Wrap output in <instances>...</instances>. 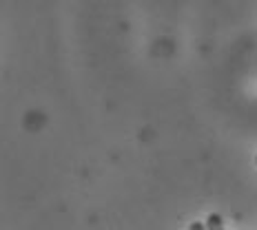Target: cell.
Wrapping results in <instances>:
<instances>
[{
    "mask_svg": "<svg viewBox=\"0 0 257 230\" xmlns=\"http://www.w3.org/2000/svg\"><path fill=\"white\" fill-rule=\"evenodd\" d=\"M204 223H206V230H224V219L217 212H211Z\"/></svg>",
    "mask_w": 257,
    "mask_h": 230,
    "instance_id": "1",
    "label": "cell"
},
{
    "mask_svg": "<svg viewBox=\"0 0 257 230\" xmlns=\"http://www.w3.org/2000/svg\"><path fill=\"white\" fill-rule=\"evenodd\" d=\"M189 230H206V223H202V221H193Z\"/></svg>",
    "mask_w": 257,
    "mask_h": 230,
    "instance_id": "2",
    "label": "cell"
},
{
    "mask_svg": "<svg viewBox=\"0 0 257 230\" xmlns=\"http://www.w3.org/2000/svg\"><path fill=\"white\" fill-rule=\"evenodd\" d=\"M255 164H257V155H255Z\"/></svg>",
    "mask_w": 257,
    "mask_h": 230,
    "instance_id": "3",
    "label": "cell"
}]
</instances>
